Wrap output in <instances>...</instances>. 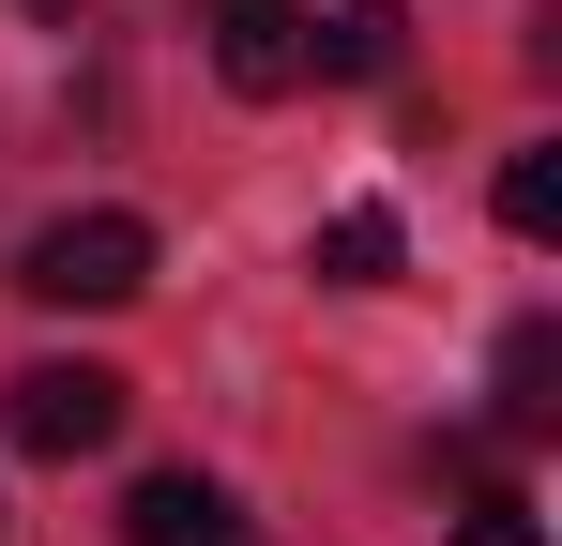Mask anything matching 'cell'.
<instances>
[{
	"label": "cell",
	"instance_id": "obj_1",
	"mask_svg": "<svg viewBox=\"0 0 562 546\" xmlns=\"http://www.w3.org/2000/svg\"><path fill=\"white\" fill-rule=\"evenodd\" d=\"M15 288H31V304H137V288H153V228H137V213H61V228H31Z\"/></svg>",
	"mask_w": 562,
	"mask_h": 546
},
{
	"label": "cell",
	"instance_id": "obj_2",
	"mask_svg": "<svg viewBox=\"0 0 562 546\" xmlns=\"http://www.w3.org/2000/svg\"><path fill=\"white\" fill-rule=\"evenodd\" d=\"M0 441L15 455H106L122 441V379L106 364H15L0 379Z\"/></svg>",
	"mask_w": 562,
	"mask_h": 546
},
{
	"label": "cell",
	"instance_id": "obj_3",
	"mask_svg": "<svg viewBox=\"0 0 562 546\" xmlns=\"http://www.w3.org/2000/svg\"><path fill=\"white\" fill-rule=\"evenodd\" d=\"M198 31H213V77L244 106L304 91V0H198Z\"/></svg>",
	"mask_w": 562,
	"mask_h": 546
},
{
	"label": "cell",
	"instance_id": "obj_4",
	"mask_svg": "<svg viewBox=\"0 0 562 546\" xmlns=\"http://www.w3.org/2000/svg\"><path fill=\"white\" fill-rule=\"evenodd\" d=\"M122 546H259V532H244V501H228L213 470H153V486L122 501Z\"/></svg>",
	"mask_w": 562,
	"mask_h": 546
},
{
	"label": "cell",
	"instance_id": "obj_5",
	"mask_svg": "<svg viewBox=\"0 0 562 546\" xmlns=\"http://www.w3.org/2000/svg\"><path fill=\"white\" fill-rule=\"evenodd\" d=\"M395 0H335V15H304V77H395Z\"/></svg>",
	"mask_w": 562,
	"mask_h": 546
},
{
	"label": "cell",
	"instance_id": "obj_6",
	"mask_svg": "<svg viewBox=\"0 0 562 546\" xmlns=\"http://www.w3.org/2000/svg\"><path fill=\"white\" fill-rule=\"evenodd\" d=\"M502 425H517V441H548V425H562V334H548V319L502 334Z\"/></svg>",
	"mask_w": 562,
	"mask_h": 546
},
{
	"label": "cell",
	"instance_id": "obj_7",
	"mask_svg": "<svg viewBox=\"0 0 562 546\" xmlns=\"http://www.w3.org/2000/svg\"><path fill=\"white\" fill-rule=\"evenodd\" d=\"M319 288H395V213H380V197H350V213L319 228Z\"/></svg>",
	"mask_w": 562,
	"mask_h": 546
},
{
	"label": "cell",
	"instance_id": "obj_8",
	"mask_svg": "<svg viewBox=\"0 0 562 546\" xmlns=\"http://www.w3.org/2000/svg\"><path fill=\"white\" fill-rule=\"evenodd\" d=\"M502 228H517V243L562 228V152H517V168H502Z\"/></svg>",
	"mask_w": 562,
	"mask_h": 546
},
{
	"label": "cell",
	"instance_id": "obj_9",
	"mask_svg": "<svg viewBox=\"0 0 562 546\" xmlns=\"http://www.w3.org/2000/svg\"><path fill=\"white\" fill-rule=\"evenodd\" d=\"M457 546H548V532H532V501H517V486H471V516H457Z\"/></svg>",
	"mask_w": 562,
	"mask_h": 546
},
{
	"label": "cell",
	"instance_id": "obj_10",
	"mask_svg": "<svg viewBox=\"0 0 562 546\" xmlns=\"http://www.w3.org/2000/svg\"><path fill=\"white\" fill-rule=\"evenodd\" d=\"M31 15H77V0H31Z\"/></svg>",
	"mask_w": 562,
	"mask_h": 546
}]
</instances>
